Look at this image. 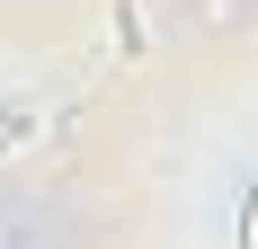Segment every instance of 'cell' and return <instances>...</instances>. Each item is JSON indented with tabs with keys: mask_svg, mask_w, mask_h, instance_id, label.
<instances>
[{
	"mask_svg": "<svg viewBox=\"0 0 258 249\" xmlns=\"http://www.w3.org/2000/svg\"><path fill=\"white\" fill-rule=\"evenodd\" d=\"M152 53V27H143V0H116V63H143Z\"/></svg>",
	"mask_w": 258,
	"mask_h": 249,
	"instance_id": "cell-1",
	"label": "cell"
}]
</instances>
